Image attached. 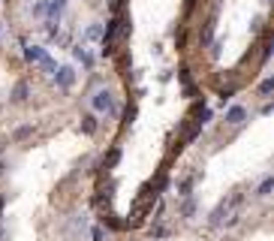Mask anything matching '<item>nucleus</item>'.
<instances>
[{
	"instance_id": "1",
	"label": "nucleus",
	"mask_w": 274,
	"mask_h": 241,
	"mask_svg": "<svg viewBox=\"0 0 274 241\" xmlns=\"http://www.w3.org/2000/svg\"><path fill=\"white\" fill-rule=\"evenodd\" d=\"M24 60H27V63H42V66H45V69H51V72H54V66H57V63L45 54V48H42V45H27V48H24Z\"/></svg>"
},
{
	"instance_id": "2",
	"label": "nucleus",
	"mask_w": 274,
	"mask_h": 241,
	"mask_svg": "<svg viewBox=\"0 0 274 241\" xmlns=\"http://www.w3.org/2000/svg\"><path fill=\"white\" fill-rule=\"evenodd\" d=\"M90 106H94V112H109V115L118 112V109H115V100H112L109 91H97V94L90 97Z\"/></svg>"
},
{
	"instance_id": "3",
	"label": "nucleus",
	"mask_w": 274,
	"mask_h": 241,
	"mask_svg": "<svg viewBox=\"0 0 274 241\" xmlns=\"http://www.w3.org/2000/svg\"><path fill=\"white\" fill-rule=\"evenodd\" d=\"M72 82H75V69H72V66H54V85H57V88L66 91Z\"/></svg>"
},
{
	"instance_id": "4",
	"label": "nucleus",
	"mask_w": 274,
	"mask_h": 241,
	"mask_svg": "<svg viewBox=\"0 0 274 241\" xmlns=\"http://www.w3.org/2000/svg\"><path fill=\"white\" fill-rule=\"evenodd\" d=\"M244 118H247V109H244V106H229V109H226V121H229L232 127L244 124Z\"/></svg>"
},
{
	"instance_id": "5",
	"label": "nucleus",
	"mask_w": 274,
	"mask_h": 241,
	"mask_svg": "<svg viewBox=\"0 0 274 241\" xmlns=\"http://www.w3.org/2000/svg\"><path fill=\"white\" fill-rule=\"evenodd\" d=\"M72 54H75V60H81L84 66H94V54L87 51V45H84V42H78V45L72 48Z\"/></svg>"
},
{
	"instance_id": "6",
	"label": "nucleus",
	"mask_w": 274,
	"mask_h": 241,
	"mask_svg": "<svg viewBox=\"0 0 274 241\" xmlns=\"http://www.w3.org/2000/svg\"><path fill=\"white\" fill-rule=\"evenodd\" d=\"M60 12H63V0H51V3H45V15H48V21H60Z\"/></svg>"
},
{
	"instance_id": "7",
	"label": "nucleus",
	"mask_w": 274,
	"mask_h": 241,
	"mask_svg": "<svg viewBox=\"0 0 274 241\" xmlns=\"http://www.w3.org/2000/svg\"><path fill=\"white\" fill-rule=\"evenodd\" d=\"M81 39H84V42H100V39H103V24H97V21L87 24V30H84Z\"/></svg>"
},
{
	"instance_id": "8",
	"label": "nucleus",
	"mask_w": 274,
	"mask_h": 241,
	"mask_svg": "<svg viewBox=\"0 0 274 241\" xmlns=\"http://www.w3.org/2000/svg\"><path fill=\"white\" fill-rule=\"evenodd\" d=\"M199 181V172H193L190 178H184L181 184H178V196H190V190H193V184Z\"/></svg>"
},
{
	"instance_id": "9",
	"label": "nucleus",
	"mask_w": 274,
	"mask_h": 241,
	"mask_svg": "<svg viewBox=\"0 0 274 241\" xmlns=\"http://www.w3.org/2000/svg\"><path fill=\"white\" fill-rule=\"evenodd\" d=\"M27 94H30V85H27V82H18V85H15V91H12V100H15V103H24V100H27Z\"/></svg>"
},
{
	"instance_id": "10",
	"label": "nucleus",
	"mask_w": 274,
	"mask_h": 241,
	"mask_svg": "<svg viewBox=\"0 0 274 241\" xmlns=\"http://www.w3.org/2000/svg\"><path fill=\"white\" fill-rule=\"evenodd\" d=\"M81 133H84V136H94V133H97V118H94V115H84V118H81Z\"/></svg>"
},
{
	"instance_id": "11",
	"label": "nucleus",
	"mask_w": 274,
	"mask_h": 241,
	"mask_svg": "<svg viewBox=\"0 0 274 241\" xmlns=\"http://www.w3.org/2000/svg\"><path fill=\"white\" fill-rule=\"evenodd\" d=\"M271 187H274V178L268 175V178L259 184V193H256V196H262V199H265V196H271Z\"/></svg>"
},
{
	"instance_id": "12",
	"label": "nucleus",
	"mask_w": 274,
	"mask_h": 241,
	"mask_svg": "<svg viewBox=\"0 0 274 241\" xmlns=\"http://www.w3.org/2000/svg\"><path fill=\"white\" fill-rule=\"evenodd\" d=\"M271 88H274V78H265V82L259 85V94H262V97H268V94H271Z\"/></svg>"
},
{
	"instance_id": "13",
	"label": "nucleus",
	"mask_w": 274,
	"mask_h": 241,
	"mask_svg": "<svg viewBox=\"0 0 274 241\" xmlns=\"http://www.w3.org/2000/svg\"><path fill=\"white\" fill-rule=\"evenodd\" d=\"M90 238H94V241H106V232H103V226H94V229H90Z\"/></svg>"
},
{
	"instance_id": "14",
	"label": "nucleus",
	"mask_w": 274,
	"mask_h": 241,
	"mask_svg": "<svg viewBox=\"0 0 274 241\" xmlns=\"http://www.w3.org/2000/svg\"><path fill=\"white\" fill-rule=\"evenodd\" d=\"M193 211H196V202H193V199H187V202H184V217H190Z\"/></svg>"
},
{
	"instance_id": "15",
	"label": "nucleus",
	"mask_w": 274,
	"mask_h": 241,
	"mask_svg": "<svg viewBox=\"0 0 274 241\" xmlns=\"http://www.w3.org/2000/svg\"><path fill=\"white\" fill-rule=\"evenodd\" d=\"M33 15H45V0H39V3H33Z\"/></svg>"
},
{
	"instance_id": "16",
	"label": "nucleus",
	"mask_w": 274,
	"mask_h": 241,
	"mask_svg": "<svg viewBox=\"0 0 274 241\" xmlns=\"http://www.w3.org/2000/svg\"><path fill=\"white\" fill-rule=\"evenodd\" d=\"M30 130H33V127H18V130H15V139H24V136H30Z\"/></svg>"
},
{
	"instance_id": "17",
	"label": "nucleus",
	"mask_w": 274,
	"mask_h": 241,
	"mask_svg": "<svg viewBox=\"0 0 274 241\" xmlns=\"http://www.w3.org/2000/svg\"><path fill=\"white\" fill-rule=\"evenodd\" d=\"M0 211H3V193H0Z\"/></svg>"
},
{
	"instance_id": "18",
	"label": "nucleus",
	"mask_w": 274,
	"mask_h": 241,
	"mask_svg": "<svg viewBox=\"0 0 274 241\" xmlns=\"http://www.w3.org/2000/svg\"><path fill=\"white\" fill-rule=\"evenodd\" d=\"M0 235H3V226H0Z\"/></svg>"
},
{
	"instance_id": "19",
	"label": "nucleus",
	"mask_w": 274,
	"mask_h": 241,
	"mask_svg": "<svg viewBox=\"0 0 274 241\" xmlns=\"http://www.w3.org/2000/svg\"><path fill=\"white\" fill-rule=\"evenodd\" d=\"M63 3H66V0H63Z\"/></svg>"
}]
</instances>
